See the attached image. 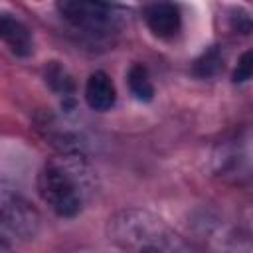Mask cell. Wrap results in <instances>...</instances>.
<instances>
[{"instance_id": "cell-1", "label": "cell", "mask_w": 253, "mask_h": 253, "mask_svg": "<svg viewBox=\"0 0 253 253\" xmlns=\"http://www.w3.org/2000/svg\"><path fill=\"white\" fill-rule=\"evenodd\" d=\"M38 192L59 217H75L95 192V172L81 154H61L43 164Z\"/></svg>"}, {"instance_id": "cell-2", "label": "cell", "mask_w": 253, "mask_h": 253, "mask_svg": "<svg viewBox=\"0 0 253 253\" xmlns=\"http://www.w3.org/2000/svg\"><path fill=\"white\" fill-rule=\"evenodd\" d=\"M107 233L115 245L134 253H198V249L168 227L164 219L138 208L113 213Z\"/></svg>"}, {"instance_id": "cell-3", "label": "cell", "mask_w": 253, "mask_h": 253, "mask_svg": "<svg viewBox=\"0 0 253 253\" xmlns=\"http://www.w3.org/2000/svg\"><path fill=\"white\" fill-rule=\"evenodd\" d=\"M59 16L89 42H107L119 34L125 24V10L105 2H77L63 0L55 4Z\"/></svg>"}, {"instance_id": "cell-4", "label": "cell", "mask_w": 253, "mask_h": 253, "mask_svg": "<svg viewBox=\"0 0 253 253\" xmlns=\"http://www.w3.org/2000/svg\"><path fill=\"white\" fill-rule=\"evenodd\" d=\"M42 227V215L34 204L14 186L0 182V241L22 245L32 241Z\"/></svg>"}, {"instance_id": "cell-5", "label": "cell", "mask_w": 253, "mask_h": 253, "mask_svg": "<svg viewBox=\"0 0 253 253\" xmlns=\"http://www.w3.org/2000/svg\"><path fill=\"white\" fill-rule=\"evenodd\" d=\"M249 138L237 136L217 144L211 156L213 172L225 182H239V178H249Z\"/></svg>"}, {"instance_id": "cell-6", "label": "cell", "mask_w": 253, "mask_h": 253, "mask_svg": "<svg viewBox=\"0 0 253 253\" xmlns=\"http://www.w3.org/2000/svg\"><path fill=\"white\" fill-rule=\"evenodd\" d=\"M144 20L148 30L160 40L174 38L182 28V12L178 4H172V2L148 4L144 8Z\"/></svg>"}, {"instance_id": "cell-7", "label": "cell", "mask_w": 253, "mask_h": 253, "mask_svg": "<svg viewBox=\"0 0 253 253\" xmlns=\"http://www.w3.org/2000/svg\"><path fill=\"white\" fill-rule=\"evenodd\" d=\"M0 42L6 43V47L18 57H30L34 53V38L30 28L14 14H0Z\"/></svg>"}, {"instance_id": "cell-8", "label": "cell", "mask_w": 253, "mask_h": 253, "mask_svg": "<svg viewBox=\"0 0 253 253\" xmlns=\"http://www.w3.org/2000/svg\"><path fill=\"white\" fill-rule=\"evenodd\" d=\"M85 101L89 109L97 113L111 111L117 101V89L113 79L105 71H93L85 83Z\"/></svg>"}, {"instance_id": "cell-9", "label": "cell", "mask_w": 253, "mask_h": 253, "mask_svg": "<svg viewBox=\"0 0 253 253\" xmlns=\"http://www.w3.org/2000/svg\"><path fill=\"white\" fill-rule=\"evenodd\" d=\"M126 85L132 93L134 99L142 101V103H150L154 99V85L150 79V73L146 69V65L142 63H132L128 73H126Z\"/></svg>"}, {"instance_id": "cell-10", "label": "cell", "mask_w": 253, "mask_h": 253, "mask_svg": "<svg viewBox=\"0 0 253 253\" xmlns=\"http://www.w3.org/2000/svg\"><path fill=\"white\" fill-rule=\"evenodd\" d=\"M223 69V53L217 45L208 47L192 65V73L200 79H211Z\"/></svg>"}, {"instance_id": "cell-11", "label": "cell", "mask_w": 253, "mask_h": 253, "mask_svg": "<svg viewBox=\"0 0 253 253\" xmlns=\"http://www.w3.org/2000/svg\"><path fill=\"white\" fill-rule=\"evenodd\" d=\"M45 83L59 95L63 97H71L75 91V81L73 77L67 73V69L57 63V61H49L45 67Z\"/></svg>"}, {"instance_id": "cell-12", "label": "cell", "mask_w": 253, "mask_h": 253, "mask_svg": "<svg viewBox=\"0 0 253 253\" xmlns=\"http://www.w3.org/2000/svg\"><path fill=\"white\" fill-rule=\"evenodd\" d=\"M251 75H253V53H251V49H247L237 59L231 79H233V83H245L251 79Z\"/></svg>"}]
</instances>
